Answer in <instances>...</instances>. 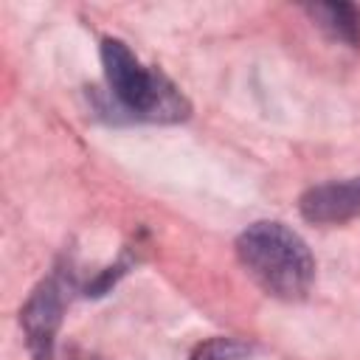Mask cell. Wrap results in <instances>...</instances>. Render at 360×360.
<instances>
[{
    "label": "cell",
    "instance_id": "6da1fadb",
    "mask_svg": "<svg viewBox=\"0 0 360 360\" xmlns=\"http://www.w3.org/2000/svg\"><path fill=\"white\" fill-rule=\"evenodd\" d=\"M236 259L245 273L273 298L298 301L315 281L309 245L284 222L262 219L236 236Z\"/></svg>",
    "mask_w": 360,
    "mask_h": 360
},
{
    "label": "cell",
    "instance_id": "7a4b0ae2",
    "mask_svg": "<svg viewBox=\"0 0 360 360\" xmlns=\"http://www.w3.org/2000/svg\"><path fill=\"white\" fill-rule=\"evenodd\" d=\"M101 65L107 90L118 110H124L127 115L158 124H174L188 118L191 107L180 87L158 68H146L127 42L115 37L101 39Z\"/></svg>",
    "mask_w": 360,
    "mask_h": 360
},
{
    "label": "cell",
    "instance_id": "3957f363",
    "mask_svg": "<svg viewBox=\"0 0 360 360\" xmlns=\"http://www.w3.org/2000/svg\"><path fill=\"white\" fill-rule=\"evenodd\" d=\"M65 312V287L59 276L42 278L20 309V323L34 360H53V340Z\"/></svg>",
    "mask_w": 360,
    "mask_h": 360
},
{
    "label": "cell",
    "instance_id": "277c9868",
    "mask_svg": "<svg viewBox=\"0 0 360 360\" xmlns=\"http://www.w3.org/2000/svg\"><path fill=\"white\" fill-rule=\"evenodd\" d=\"M298 211L312 225H343L360 217V177L329 180L307 188Z\"/></svg>",
    "mask_w": 360,
    "mask_h": 360
},
{
    "label": "cell",
    "instance_id": "5b68a950",
    "mask_svg": "<svg viewBox=\"0 0 360 360\" xmlns=\"http://www.w3.org/2000/svg\"><path fill=\"white\" fill-rule=\"evenodd\" d=\"M307 14L332 39L346 45L360 42V11L352 3H309Z\"/></svg>",
    "mask_w": 360,
    "mask_h": 360
},
{
    "label": "cell",
    "instance_id": "8992f818",
    "mask_svg": "<svg viewBox=\"0 0 360 360\" xmlns=\"http://www.w3.org/2000/svg\"><path fill=\"white\" fill-rule=\"evenodd\" d=\"M191 360H250V346L236 338H211L194 349Z\"/></svg>",
    "mask_w": 360,
    "mask_h": 360
}]
</instances>
